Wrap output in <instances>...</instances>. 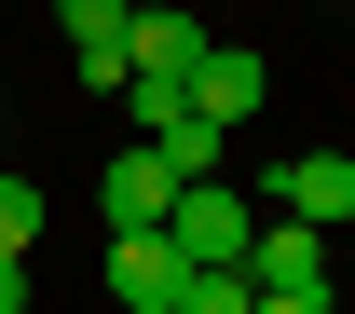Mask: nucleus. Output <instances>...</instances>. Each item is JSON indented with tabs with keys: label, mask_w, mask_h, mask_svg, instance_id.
I'll return each instance as SVG.
<instances>
[{
	"label": "nucleus",
	"mask_w": 355,
	"mask_h": 314,
	"mask_svg": "<svg viewBox=\"0 0 355 314\" xmlns=\"http://www.w3.org/2000/svg\"><path fill=\"white\" fill-rule=\"evenodd\" d=\"M164 232H178V260H246V232H260V205H246L232 178H178Z\"/></svg>",
	"instance_id": "1"
},
{
	"label": "nucleus",
	"mask_w": 355,
	"mask_h": 314,
	"mask_svg": "<svg viewBox=\"0 0 355 314\" xmlns=\"http://www.w3.org/2000/svg\"><path fill=\"white\" fill-rule=\"evenodd\" d=\"M96 205H110V232H164V205H178V164L150 150V137H123V150L96 164Z\"/></svg>",
	"instance_id": "2"
},
{
	"label": "nucleus",
	"mask_w": 355,
	"mask_h": 314,
	"mask_svg": "<svg viewBox=\"0 0 355 314\" xmlns=\"http://www.w3.org/2000/svg\"><path fill=\"white\" fill-rule=\"evenodd\" d=\"M273 205L314 219V232H342L355 219V150H287V164H273Z\"/></svg>",
	"instance_id": "3"
},
{
	"label": "nucleus",
	"mask_w": 355,
	"mask_h": 314,
	"mask_svg": "<svg viewBox=\"0 0 355 314\" xmlns=\"http://www.w3.org/2000/svg\"><path fill=\"white\" fill-rule=\"evenodd\" d=\"M178 232H110V301L123 314H178Z\"/></svg>",
	"instance_id": "4"
},
{
	"label": "nucleus",
	"mask_w": 355,
	"mask_h": 314,
	"mask_svg": "<svg viewBox=\"0 0 355 314\" xmlns=\"http://www.w3.org/2000/svg\"><path fill=\"white\" fill-rule=\"evenodd\" d=\"M191 110H205V123H260V55L246 42H219V28H205V55H191Z\"/></svg>",
	"instance_id": "5"
},
{
	"label": "nucleus",
	"mask_w": 355,
	"mask_h": 314,
	"mask_svg": "<svg viewBox=\"0 0 355 314\" xmlns=\"http://www.w3.org/2000/svg\"><path fill=\"white\" fill-rule=\"evenodd\" d=\"M246 287H301V301H328V232H314V219L246 232Z\"/></svg>",
	"instance_id": "6"
},
{
	"label": "nucleus",
	"mask_w": 355,
	"mask_h": 314,
	"mask_svg": "<svg viewBox=\"0 0 355 314\" xmlns=\"http://www.w3.org/2000/svg\"><path fill=\"white\" fill-rule=\"evenodd\" d=\"M123 55L150 69V82H191V55H205V14H178V0H137V28H123ZM123 69V82H137Z\"/></svg>",
	"instance_id": "7"
},
{
	"label": "nucleus",
	"mask_w": 355,
	"mask_h": 314,
	"mask_svg": "<svg viewBox=\"0 0 355 314\" xmlns=\"http://www.w3.org/2000/svg\"><path fill=\"white\" fill-rule=\"evenodd\" d=\"M260 287H246V260H191L178 273V314H246Z\"/></svg>",
	"instance_id": "8"
},
{
	"label": "nucleus",
	"mask_w": 355,
	"mask_h": 314,
	"mask_svg": "<svg viewBox=\"0 0 355 314\" xmlns=\"http://www.w3.org/2000/svg\"><path fill=\"white\" fill-rule=\"evenodd\" d=\"M55 28H69V42H123L137 0H55Z\"/></svg>",
	"instance_id": "9"
},
{
	"label": "nucleus",
	"mask_w": 355,
	"mask_h": 314,
	"mask_svg": "<svg viewBox=\"0 0 355 314\" xmlns=\"http://www.w3.org/2000/svg\"><path fill=\"white\" fill-rule=\"evenodd\" d=\"M0 246H42V178H0Z\"/></svg>",
	"instance_id": "10"
},
{
	"label": "nucleus",
	"mask_w": 355,
	"mask_h": 314,
	"mask_svg": "<svg viewBox=\"0 0 355 314\" xmlns=\"http://www.w3.org/2000/svg\"><path fill=\"white\" fill-rule=\"evenodd\" d=\"M0 314H28V246H0Z\"/></svg>",
	"instance_id": "11"
},
{
	"label": "nucleus",
	"mask_w": 355,
	"mask_h": 314,
	"mask_svg": "<svg viewBox=\"0 0 355 314\" xmlns=\"http://www.w3.org/2000/svg\"><path fill=\"white\" fill-rule=\"evenodd\" d=\"M246 314H328V301H301V287H260V301H246Z\"/></svg>",
	"instance_id": "12"
}]
</instances>
